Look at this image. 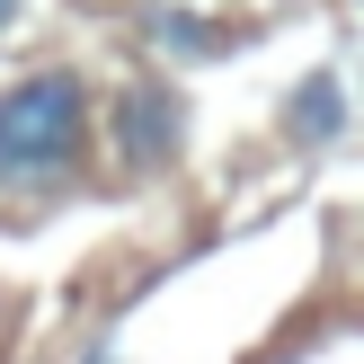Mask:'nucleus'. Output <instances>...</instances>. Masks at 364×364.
Instances as JSON below:
<instances>
[{
  "label": "nucleus",
  "mask_w": 364,
  "mask_h": 364,
  "mask_svg": "<svg viewBox=\"0 0 364 364\" xmlns=\"http://www.w3.org/2000/svg\"><path fill=\"white\" fill-rule=\"evenodd\" d=\"M9 18H18V0H0V27H9Z\"/></svg>",
  "instance_id": "nucleus-4"
},
{
  "label": "nucleus",
  "mask_w": 364,
  "mask_h": 364,
  "mask_svg": "<svg viewBox=\"0 0 364 364\" xmlns=\"http://www.w3.org/2000/svg\"><path fill=\"white\" fill-rule=\"evenodd\" d=\"M89 142V89L80 71H27L0 89V187L63 178Z\"/></svg>",
  "instance_id": "nucleus-1"
},
{
  "label": "nucleus",
  "mask_w": 364,
  "mask_h": 364,
  "mask_svg": "<svg viewBox=\"0 0 364 364\" xmlns=\"http://www.w3.org/2000/svg\"><path fill=\"white\" fill-rule=\"evenodd\" d=\"M178 142H187V124H178V98H169V89L142 80V89L116 98V151H124V169H169Z\"/></svg>",
  "instance_id": "nucleus-2"
},
{
  "label": "nucleus",
  "mask_w": 364,
  "mask_h": 364,
  "mask_svg": "<svg viewBox=\"0 0 364 364\" xmlns=\"http://www.w3.org/2000/svg\"><path fill=\"white\" fill-rule=\"evenodd\" d=\"M89 364H116V355H89Z\"/></svg>",
  "instance_id": "nucleus-5"
},
{
  "label": "nucleus",
  "mask_w": 364,
  "mask_h": 364,
  "mask_svg": "<svg viewBox=\"0 0 364 364\" xmlns=\"http://www.w3.org/2000/svg\"><path fill=\"white\" fill-rule=\"evenodd\" d=\"M284 116H294L302 142H338V134H347V80H338V71H311V80L294 89Z\"/></svg>",
  "instance_id": "nucleus-3"
}]
</instances>
